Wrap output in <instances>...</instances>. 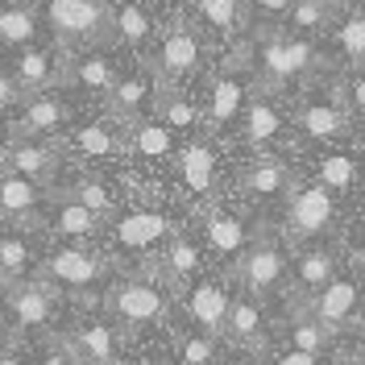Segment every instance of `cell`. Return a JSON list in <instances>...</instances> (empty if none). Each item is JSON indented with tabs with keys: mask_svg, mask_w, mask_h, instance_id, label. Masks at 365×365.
<instances>
[{
	"mask_svg": "<svg viewBox=\"0 0 365 365\" xmlns=\"http://www.w3.org/2000/svg\"><path fill=\"white\" fill-rule=\"evenodd\" d=\"M9 75L21 91V100L38 96V91H54L58 83H67V54H63V46L58 50L54 46H25V50H17Z\"/></svg>",
	"mask_w": 365,
	"mask_h": 365,
	"instance_id": "obj_24",
	"label": "cell"
},
{
	"mask_svg": "<svg viewBox=\"0 0 365 365\" xmlns=\"http://www.w3.org/2000/svg\"><path fill=\"white\" fill-rule=\"evenodd\" d=\"M162 88H166V83L158 79V71L150 67V63H137V67L116 75L113 91L104 96V108H108V116L120 120V125L145 120V116H154V108H158Z\"/></svg>",
	"mask_w": 365,
	"mask_h": 365,
	"instance_id": "obj_16",
	"label": "cell"
},
{
	"mask_svg": "<svg viewBox=\"0 0 365 365\" xmlns=\"http://www.w3.org/2000/svg\"><path fill=\"white\" fill-rule=\"evenodd\" d=\"M0 365H29V361H25L21 353H17V344L4 341V344H0Z\"/></svg>",
	"mask_w": 365,
	"mask_h": 365,
	"instance_id": "obj_49",
	"label": "cell"
},
{
	"mask_svg": "<svg viewBox=\"0 0 365 365\" xmlns=\"http://www.w3.org/2000/svg\"><path fill=\"white\" fill-rule=\"evenodd\" d=\"M237 129H241V145L253 150L257 158H266V154H282L287 150V141H291V113H287V104H282V91H270V88H253L250 104H245V113L237 120Z\"/></svg>",
	"mask_w": 365,
	"mask_h": 365,
	"instance_id": "obj_10",
	"label": "cell"
},
{
	"mask_svg": "<svg viewBox=\"0 0 365 365\" xmlns=\"http://www.w3.org/2000/svg\"><path fill=\"white\" fill-rule=\"evenodd\" d=\"M46 228L58 237V241H67V245H91L100 232H104V220L88 212L83 204H75L71 195L63 191H54V200L46 207Z\"/></svg>",
	"mask_w": 365,
	"mask_h": 365,
	"instance_id": "obj_29",
	"label": "cell"
},
{
	"mask_svg": "<svg viewBox=\"0 0 365 365\" xmlns=\"http://www.w3.org/2000/svg\"><path fill=\"white\" fill-rule=\"evenodd\" d=\"M228 357V341L207 336L200 328H182L175 336V361L179 365H204V361H225Z\"/></svg>",
	"mask_w": 365,
	"mask_h": 365,
	"instance_id": "obj_40",
	"label": "cell"
},
{
	"mask_svg": "<svg viewBox=\"0 0 365 365\" xmlns=\"http://www.w3.org/2000/svg\"><path fill=\"white\" fill-rule=\"evenodd\" d=\"M361 191H365V187H361ZM361 212H365V207H361Z\"/></svg>",
	"mask_w": 365,
	"mask_h": 365,
	"instance_id": "obj_54",
	"label": "cell"
},
{
	"mask_svg": "<svg viewBox=\"0 0 365 365\" xmlns=\"http://www.w3.org/2000/svg\"><path fill=\"white\" fill-rule=\"evenodd\" d=\"M63 195H71L75 204H83L88 212H96L104 225L113 220L116 212H120V204H116V195L108 191V182L100 179V175H91V170H83V175H75V179L67 182V187H58Z\"/></svg>",
	"mask_w": 365,
	"mask_h": 365,
	"instance_id": "obj_38",
	"label": "cell"
},
{
	"mask_svg": "<svg viewBox=\"0 0 365 365\" xmlns=\"http://www.w3.org/2000/svg\"><path fill=\"white\" fill-rule=\"evenodd\" d=\"M54 341L83 365H125V341H120V328L108 316H79Z\"/></svg>",
	"mask_w": 365,
	"mask_h": 365,
	"instance_id": "obj_15",
	"label": "cell"
},
{
	"mask_svg": "<svg viewBox=\"0 0 365 365\" xmlns=\"http://www.w3.org/2000/svg\"><path fill=\"white\" fill-rule=\"evenodd\" d=\"M266 365H336V357H319V353H303V349H270Z\"/></svg>",
	"mask_w": 365,
	"mask_h": 365,
	"instance_id": "obj_44",
	"label": "cell"
},
{
	"mask_svg": "<svg viewBox=\"0 0 365 365\" xmlns=\"http://www.w3.org/2000/svg\"><path fill=\"white\" fill-rule=\"evenodd\" d=\"M137 270L154 274L162 287H170V295H182L195 278H204V250H200L187 232H175V237H170L150 262H141Z\"/></svg>",
	"mask_w": 365,
	"mask_h": 365,
	"instance_id": "obj_20",
	"label": "cell"
},
{
	"mask_svg": "<svg viewBox=\"0 0 365 365\" xmlns=\"http://www.w3.org/2000/svg\"><path fill=\"white\" fill-rule=\"evenodd\" d=\"M182 316L191 328H200L207 336L225 341V324H228V307H232V287L220 274H204L182 291Z\"/></svg>",
	"mask_w": 365,
	"mask_h": 365,
	"instance_id": "obj_19",
	"label": "cell"
},
{
	"mask_svg": "<svg viewBox=\"0 0 365 365\" xmlns=\"http://www.w3.org/2000/svg\"><path fill=\"white\" fill-rule=\"evenodd\" d=\"M175 175H179V187L191 195V200H212L216 195V182H220V145H216V133H191L179 145L175 154Z\"/></svg>",
	"mask_w": 365,
	"mask_h": 365,
	"instance_id": "obj_17",
	"label": "cell"
},
{
	"mask_svg": "<svg viewBox=\"0 0 365 365\" xmlns=\"http://www.w3.org/2000/svg\"><path fill=\"white\" fill-rule=\"evenodd\" d=\"M38 13L25 4V0H9L0 4V46H13V50H25V46H38Z\"/></svg>",
	"mask_w": 365,
	"mask_h": 365,
	"instance_id": "obj_39",
	"label": "cell"
},
{
	"mask_svg": "<svg viewBox=\"0 0 365 365\" xmlns=\"http://www.w3.org/2000/svg\"><path fill=\"white\" fill-rule=\"evenodd\" d=\"M104 232H108V250H104L108 257L125 253V257H145L150 262L179 228H175V220L162 207L137 204V207H120L113 220L104 225Z\"/></svg>",
	"mask_w": 365,
	"mask_h": 365,
	"instance_id": "obj_8",
	"label": "cell"
},
{
	"mask_svg": "<svg viewBox=\"0 0 365 365\" xmlns=\"http://www.w3.org/2000/svg\"><path fill=\"white\" fill-rule=\"evenodd\" d=\"M344 270V253L336 241H312L299 245V253H291V278H287V295L291 303H303L316 291H324L336 274Z\"/></svg>",
	"mask_w": 365,
	"mask_h": 365,
	"instance_id": "obj_18",
	"label": "cell"
},
{
	"mask_svg": "<svg viewBox=\"0 0 365 365\" xmlns=\"http://www.w3.org/2000/svg\"><path fill=\"white\" fill-rule=\"evenodd\" d=\"M150 67L158 71L162 83L182 88L191 75H200V67H204V34L187 17H170V21L162 25L158 42H154Z\"/></svg>",
	"mask_w": 365,
	"mask_h": 365,
	"instance_id": "obj_11",
	"label": "cell"
},
{
	"mask_svg": "<svg viewBox=\"0 0 365 365\" xmlns=\"http://www.w3.org/2000/svg\"><path fill=\"white\" fill-rule=\"evenodd\" d=\"M336 365H365V341L357 344V349H344V353H336Z\"/></svg>",
	"mask_w": 365,
	"mask_h": 365,
	"instance_id": "obj_48",
	"label": "cell"
},
{
	"mask_svg": "<svg viewBox=\"0 0 365 365\" xmlns=\"http://www.w3.org/2000/svg\"><path fill=\"white\" fill-rule=\"evenodd\" d=\"M4 287H9V278H4V270H0V291H4Z\"/></svg>",
	"mask_w": 365,
	"mask_h": 365,
	"instance_id": "obj_53",
	"label": "cell"
},
{
	"mask_svg": "<svg viewBox=\"0 0 365 365\" xmlns=\"http://www.w3.org/2000/svg\"><path fill=\"white\" fill-rule=\"evenodd\" d=\"M291 129L299 141H312V145H336L349 137L353 129V116L344 113V104L336 100V91L328 88L316 96H299L295 108H291Z\"/></svg>",
	"mask_w": 365,
	"mask_h": 365,
	"instance_id": "obj_13",
	"label": "cell"
},
{
	"mask_svg": "<svg viewBox=\"0 0 365 365\" xmlns=\"http://www.w3.org/2000/svg\"><path fill=\"white\" fill-rule=\"evenodd\" d=\"M312 179L324 182L336 200L365 187V154L361 150H319L312 162Z\"/></svg>",
	"mask_w": 365,
	"mask_h": 365,
	"instance_id": "obj_30",
	"label": "cell"
},
{
	"mask_svg": "<svg viewBox=\"0 0 365 365\" xmlns=\"http://www.w3.org/2000/svg\"><path fill=\"white\" fill-rule=\"evenodd\" d=\"M332 38H336V54L349 71H365V9L361 4H349L336 25H332Z\"/></svg>",
	"mask_w": 365,
	"mask_h": 365,
	"instance_id": "obj_37",
	"label": "cell"
},
{
	"mask_svg": "<svg viewBox=\"0 0 365 365\" xmlns=\"http://www.w3.org/2000/svg\"><path fill=\"white\" fill-rule=\"evenodd\" d=\"M204 365H241V361H232V357H225V361H204Z\"/></svg>",
	"mask_w": 365,
	"mask_h": 365,
	"instance_id": "obj_51",
	"label": "cell"
},
{
	"mask_svg": "<svg viewBox=\"0 0 365 365\" xmlns=\"http://www.w3.org/2000/svg\"><path fill=\"white\" fill-rule=\"evenodd\" d=\"M357 328H361V341H365V312H361V319H357Z\"/></svg>",
	"mask_w": 365,
	"mask_h": 365,
	"instance_id": "obj_52",
	"label": "cell"
},
{
	"mask_svg": "<svg viewBox=\"0 0 365 365\" xmlns=\"http://www.w3.org/2000/svg\"><path fill=\"white\" fill-rule=\"evenodd\" d=\"M270 316L262 307V299L253 295H232V307H228V324H225V341L228 349H241V353H270Z\"/></svg>",
	"mask_w": 365,
	"mask_h": 365,
	"instance_id": "obj_25",
	"label": "cell"
},
{
	"mask_svg": "<svg viewBox=\"0 0 365 365\" xmlns=\"http://www.w3.org/2000/svg\"><path fill=\"white\" fill-rule=\"evenodd\" d=\"M319 71V46L316 38H299L287 29H274L253 38V79L257 88H270L291 96V88H303Z\"/></svg>",
	"mask_w": 365,
	"mask_h": 365,
	"instance_id": "obj_1",
	"label": "cell"
},
{
	"mask_svg": "<svg viewBox=\"0 0 365 365\" xmlns=\"http://www.w3.org/2000/svg\"><path fill=\"white\" fill-rule=\"evenodd\" d=\"M191 17H195V29L216 38V42H237L241 29H250V17H245V0H187Z\"/></svg>",
	"mask_w": 365,
	"mask_h": 365,
	"instance_id": "obj_33",
	"label": "cell"
},
{
	"mask_svg": "<svg viewBox=\"0 0 365 365\" xmlns=\"http://www.w3.org/2000/svg\"><path fill=\"white\" fill-rule=\"evenodd\" d=\"M154 38H158V21H154L150 4H141V0H113L108 42L120 46V50H129V54H141Z\"/></svg>",
	"mask_w": 365,
	"mask_h": 365,
	"instance_id": "obj_28",
	"label": "cell"
},
{
	"mask_svg": "<svg viewBox=\"0 0 365 365\" xmlns=\"http://www.w3.org/2000/svg\"><path fill=\"white\" fill-rule=\"evenodd\" d=\"M344 262H349V270L361 274V282H365V241H357V245L349 250V257H344Z\"/></svg>",
	"mask_w": 365,
	"mask_h": 365,
	"instance_id": "obj_47",
	"label": "cell"
},
{
	"mask_svg": "<svg viewBox=\"0 0 365 365\" xmlns=\"http://www.w3.org/2000/svg\"><path fill=\"white\" fill-rule=\"evenodd\" d=\"M38 278L50 282L54 291L63 295H91V291H108L113 282V257L104 250H91V245H58L42 257Z\"/></svg>",
	"mask_w": 365,
	"mask_h": 365,
	"instance_id": "obj_6",
	"label": "cell"
},
{
	"mask_svg": "<svg viewBox=\"0 0 365 365\" xmlns=\"http://www.w3.org/2000/svg\"><path fill=\"white\" fill-rule=\"evenodd\" d=\"M336 216H341V207H336V195L316 179H303L291 187V195H287V207H282V237H287V245H312V241H324L332 228H336Z\"/></svg>",
	"mask_w": 365,
	"mask_h": 365,
	"instance_id": "obj_7",
	"label": "cell"
},
{
	"mask_svg": "<svg viewBox=\"0 0 365 365\" xmlns=\"http://www.w3.org/2000/svg\"><path fill=\"white\" fill-rule=\"evenodd\" d=\"M253 88V38L237 42V50L228 54L220 71L207 79V91H204V129L207 133H225L228 125H237L245 104H250Z\"/></svg>",
	"mask_w": 365,
	"mask_h": 365,
	"instance_id": "obj_4",
	"label": "cell"
},
{
	"mask_svg": "<svg viewBox=\"0 0 365 365\" xmlns=\"http://www.w3.org/2000/svg\"><path fill=\"white\" fill-rule=\"evenodd\" d=\"M278 336H282V349H303V353H319V357L336 353V336L303 303H291V299H287V316L278 319Z\"/></svg>",
	"mask_w": 365,
	"mask_h": 365,
	"instance_id": "obj_31",
	"label": "cell"
},
{
	"mask_svg": "<svg viewBox=\"0 0 365 365\" xmlns=\"http://www.w3.org/2000/svg\"><path fill=\"white\" fill-rule=\"evenodd\" d=\"M29 365H83V361H75V357H71V353H67V349H63L58 341H50Z\"/></svg>",
	"mask_w": 365,
	"mask_h": 365,
	"instance_id": "obj_45",
	"label": "cell"
},
{
	"mask_svg": "<svg viewBox=\"0 0 365 365\" xmlns=\"http://www.w3.org/2000/svg\"><path fill=\"white\" fill-rule=\"evenodd\" d=\"M17 100H21V91H17V83H13V75L0 71V113H9Z\"/></svg>",
	"mask_w": 365,
	"mask_h": 365,
	"instance_id": "obj_46",
	"label": "cell"
},
{
	"mask_svg": "<svg viewBox=\"0 0 365 365\" xmlns=\"http://www.w3.org/2000/svg\"><path fill=\"white\" fill-rule=\"evenodd\" d=\"M116 75H120V67H116V58H108L104 50H75V54H67V83L79 91H88V96H108L116 83Z\"/></svg>",
	"mask_w": 365,
	"mask_h": 365,
	"instance_id": "obj_34",
	"label": "cell"
},
{
	"mask_svg": "<svg viewBox=\"0 0 365 365\" xmlns=\"http://www.w3.org/2000/svg\"><path fill=\"white\" fill-rule=\"evenodd\" d=\"M63 319V291H54L42 278H25V282H9L0 291V324H4V341H46L54 336Z\"/></svg>",
	"mask_w": 365,
	"mask_h": 365,
	"instance_id": "obj_2",
	"label": "cell"
},
{
	"mask_svg": "<svg viewBox=\"0 0 365 365\" xmlns=\"http://www.w3.org/2000/svg\"><path fill=\"white\" fill-rule=\"evenodd\" d=\"M54 187L46 182H34L25 175H13V170H0V225L13 228H42V212L50 207V195Z\"/></svg>",
	"mask_w": 365,
	"mask_h": 365,
	"instance_id": "obj_21",
	"label": "cell"
},
{
	"mask_svg": "<svg viewBox=\"0 0 365 365\" xmlns=\"http://www.w3.org/2000/svg\"><path fill=\"white\" fill-rule=\"evenodd\" d=\"M63 145L83 162H120L125 158V125L113 120L108 113L91 116V120L71 125L67 137H63Z\"/></svg>",
	"mask_w": 365,
	"mask_h": 365,
	"instance_id": "obj_23",
	"label": "cell"
},
{
	"mask_svg": "<svg viewBox=\"0 0 365 365\" xmlns=\"http://www.w3.org/2000/svg\"><path fill=\"white\" fill-rule=\"evenodd\" d=\"M324 4H328V9H336V13H344V9H349L353 0H324Z\"/></svg>",
	"mask_w": 365,
	"mask_h": 365,
	"instance_id": "obj_50",
	"label": "cell"
},
{
	"mask_svg": "<svg viewBox=\"0 0 365 365\" xmlns=\"http://www.w3.org/2000/svg\"><path fill=\"white\" fill-rule=\"evenodd\" d=\"M295 0H245V17H250V29L253 34H274L282 29L287 17H291Z\"/></svg>",
	"mask_w": 365,
	"mask_h": 365,
	"instance_id": "obj_42",
	"label": "cell"
},
{
	"mask_svg": "<svg viewBox=\"0 0 365 365\" xmlns=\"http://www.w3.org/2000/svg\"><path fill=\"white\" fill-rule=\"evenodd\" d=\"M336 9H328L324 0H295V9H291V17H287V34H299V38H319V34H328L332 25H336Z\"/></svg>",
	"mask_w": 365,
	"mask_h": 365,
	"instance_id": "obj_41",
	"label": "cell"
},
{
	"mask_svg": "<svg viewBox=\"0 0 365 365\" xmlns=\"http://www.w3.org/2000/svg\"><path fill=\"white\" fill-rule=\"evenodd\" d=\"M287 278H291V245L282 232L257 228L253 245L232 262V282L241 287V295L253 299H274L287 295Z\"/></svg>",
	"mask_w": 365,
	"mask_h": 365,
	"instance_id": "obj_5",
	"label": "cell"
},
{
	"mask_svg": "<svg viewBox=\"0 0 365 365\" xmlns=\"http://www.w3.org/2000/svg\"><path fill=\"white\" fill-rule=\"evenodd\" d=\"M154 116L158 120H166L175 133H200L204 129V104H195V96L187 88H162V96H158V108H154Z\"/></svg>",
	"mask_w": 365,
	"mask_h": 365,
	"instance_id": "obj_36",
	"label": "cell"
},
{
	"mask_svg": "<svg viewBox=\"0 0 365 365\" xmlns=\"http://www.w3.org/2000/svg\"><path fill=\"white\" fill-rule=\"evenodd\" d=\"M71 125V104L58 91H38V96H25L17 116H13V137H58Z\"/></svg>",
	"mask_w": 365,
	"mask_h": 365,
	"instance_id": "obj_26",
	"label": "cell"
},
{
	"mask_svg": "<svg viewBox=\"0 0 365 365\" xmlns=\"http://www.w3.org/2000/svg\"><path fill=\"white\" fill-rule=\"evenodd\" d=\"M200 232H204V245L207 253L216 257V262H225L228 270H232V262L241 257V253L253 245V225L250 216L241 212V207L225 204V200H207L200 207Z\"/></svg>",
	"mask_w": 365,
	"mask_h": 365,
	"instance_id": "obj_12",
	"label": "cell"
},
{
	"mask_svg": "<svg viewBox=\"0 0 365 365\" xmlns=\"http://www.w3.org/2000/svg\"><path fill=\"white\" fill-rule=\"evenodd\" d=\"M46 253L38 250L34 232L25 228H0V270L9 282H25V278H38Z\"/></svg>",
	"mask_w": 365,
	"mask_h": 365,
	"instance_id": "obj_35",
	"label": "cell"
},
{
	"mask_svg": "<svg viewBox=\"0 0 365 365\" xmlns=\"http://www.w3.org/2000/svg\"><path fill=\"white\" fill-rule=\"evenodd\" d=\"M332 91L353 120H365V71H349L344 79H332Z\"/></svg>",
	"mask_w": 365,
	"mask_h": 365,
	"instance_id": "obj_43",
	"label": "cell"
},
{
	"mask_svg": "<svg viewBox=\"0 0 365 365\" xmlns=\"http://www.w3.org/2000/svg\"><path fill=\"white\" fill-rule=\"evenodd\" d=\"M303 307L312 312V316L332 332V336H341L349 332L365 312V282L357 270H341L324 291H316L312 299H303Z\"/></svg>",
	"mask_w": 365,
	"mask_h": 365,
	"instance_id": "obj_14",
	"label": "cell"
},
{
	"mask_svg": "<svg viewBox=\"0 0 365 365\" xmlns=\"http://www.w3.org/2000/svg\"><path fill=\"white\" fill-rule=\"evenodd\" d=\"M42 17L58 46H104L108 42V17L113 0H46Z\"/></svg>",
	"mask_w": 365,
	"mask_h": 365,
	"instance_id": "obj_9",
	"label": "cell"
},
{
	"mask_svg": "<svg viewBox=\"0 0 365 365\" xmlns=\"http://www.w3.org/2000/svg\"><path fill=\"white\" fill-rule=\"evenodd\" d=\"M170 299H175L170 287H162L154 274H116L104 291V316L120 332H150V328H162L170 319Z\"/></svg>",
	"mask_w": 365,
	"mask_h": 365,
	"instance_id": "obj_3",
	"label": "cell"
},
{
	"mask_svg": "<svg viewBox=\"0 0 365 365\" xmlns=\"http://www.w3.org/2000/svg\"><path fill=\"white\" fill-rule=\"evenodd\" d=\"M179 154V133L158 120V116H145V120H133L125 125V158L141 162V166H162Z\"/></svg>",
	"mask_w": 365,
	"mask_h": 365,
	"instance_id": "obj_27",
	"label": "cell"
},
{
	"mask_svg": "<svg viewBox=\"0 0 365 365\" xmlns=\"http://www.w3.org/2000/svg\"><path fill=\"white\" fill-rule=\"evenodd\" d=\"M295 182V166L287 154H266V158H250V166L237 175V195L245 204H278L291 195Z\"/></svg>",
	"mask_w": 365,
	"mask_h": 365,
	"instance_id": "obj_22",
	"label": "cell"
},
{
	"mask_svg": "<svg viewBox=\"0 0 365 365\" xmlns=\"http://www.w3.org/2000/svg\"><path fill=\"white\" fill-rule=\"evenodd\" d=\"M0 162H4V170H13V175H25V179H34V182H50L63 158H58V145H54V141H42V137H13L9 150L0 154Z\"/></svg>",
	"mask_w": 365,
	"mask_h": 365,
	"instance_id": "obj_32",
	"label": "cell"
}]
</instances>
